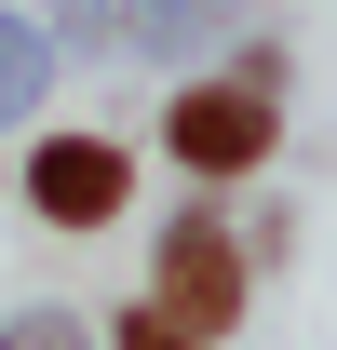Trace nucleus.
Wrapping results in <instances>:
<instances>
[{
	"mask_svg": "<svg viewBox=\"0 0 337 350\" xmlns=\"http://www.w3.org/2000/svg\"><path fill=\"white\" fill-rule=\"evenodd\" d=\"M122 202H135L122 135H41V148H27V216L41 229H108Z\"/></svg>",
	"mask_w": 337,
	"mask_h": 350,
	"instance_id": "nucleus-3",
	"label": "nucleus"
},
{
	"mask_svg": "<svg viewBox=\"0 0 337 350\" xmlns=\"http://www.w3.org/2000/svg\"><path fill=\"white\" fill-rule=\"evenodd\" d=\"M162 162H175V175H203V189L270 175V162H284V94L243 81V68H189V81L162 94Z\"/></svg>",
	"mask_w": 337,
	"mask_h": 350,
	"instance_id": "nucleus-1",
	"label": "nucleus"
},
{
	"mask_svg": "<svg viewBox=\"0 0 337 350\" xmlns=\"http://www.w3.org/2000/svg\"><path fill=\"white\" fill-rule=\"evenodd\" d=\"M216 27H243V0H122V41L135 54H203Z\"/></svg>",
	"mask_w": 337,
	"mask_h": 350,
	"instance_id": "nucleus-4",
	"label": "nucleus"
},
{
	"mask_svg": "<svg viewBox=\"0 0 337 350\" xmlns=\"http://www.w3.org/2000/svg\"><path fill=\"white\" fill-rule=\"evenodd\" d=\"M82 27H95V0H82Z\"/></svg>",
	"mask_w": 337,
	"mask_h": 350,
	"instance_id": "nucleus-8",
	"label": "nucleus"
},
{
	"mask_svg": "<svg viewBox=\"0 0 337 350\" xmlns=\"http://www.w3.org/2000/svg\"><path fill=\"white\" fill-rule=\"evenodd\" d=\"M0 350H95V323H82V310H14Z\"/></svg>",
	"mask_w": 337,
	"mask_h": 350,
	"instance_id": "nucleus-7",
	"label": "nucleus"
},
{
	"mask_svg": "<svg viewBox=\"0 0 337 350\" xmlns=\"http://www.w3.org/2000/svg\"><path fill=\"white\" fill-rule=\"evenodd\" d=\"M243 297H256V256L203 216V202H175V216H162V243H149V310H175V323L229 337V323H243Z\"/></svg>",
	"mask_w": 337,
	"mask_h": 350,
	"instance_id": "nucleus-2",
	"label": "nucleus"
},
{
	"mask_svg": "<svg viewBox=\"0 0 337 350\" xmlns=\"http://www.w3.org/2000/svg\"><path fill=\"white\" fill-rule=\"evenodd\" d=\"M41 94H54V41L27 14H0V122H41Z\"/></svg>",
	"mask_w": 337,
	"mask_h": 350,
	"instance_id": "nucleus-5",
	"label": "nucleus"
},
{
	"mask_svg": "<svg viewBox=\"0 0 337 350\" xmlns=\"http://www.w3.org/2000/svg\"><path fill=\"white\" fill-rule=\"evenodd\" d=\"M95 350H216V337H203V323H175V310H149V297H135L122 323H95Z\"/></svg>",
	"mask_w": 337,
	"mask_h": 350,
	"instance_id": "nucleus-6",
	"label": "nucleus"
}]
</instances>
